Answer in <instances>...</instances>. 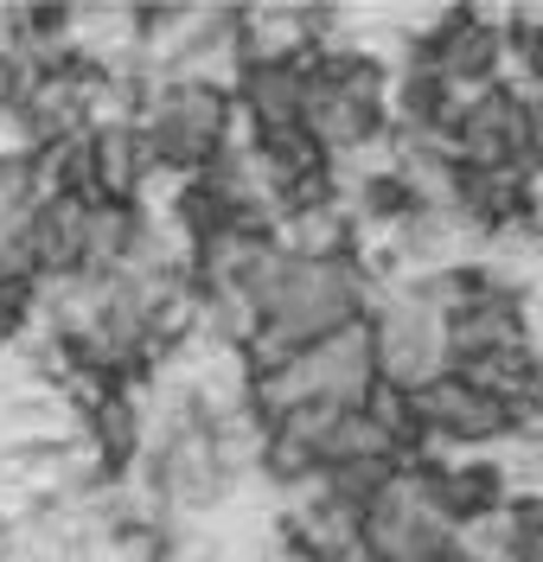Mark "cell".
<instances>
[{
  "mask_svg": "<svg viewBox=\"0 0 543 562\" xmlns=\"http://www.w3.org/2000/svg\"><path fill=\"white\" fill-rule=\"evenodd\" d=\"M33 314H38V281L0 276V346H7V339H20V333L33 326Z\"/></svg>",
  "mask_w": 543,
  "mask_h": 562,
  "instance_id": "cell-1",
  "label": "cell"
}]
</instances>
